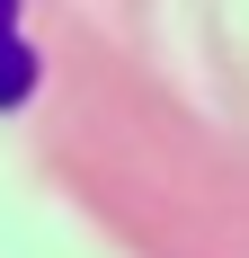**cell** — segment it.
<instances>
[{
  "label": "cell",
  "instance_id": "obj_1",
  "mask_svg": "<svg viewBox=\"0 0 249 258\" xmlns=\"http://www.w3.org/2000/svg\"><path fill=\"white\" fill-rule=\"evenodd\" d=\"M36 98V45L18 36V9H0V116Z\"/></svg>",
  "mask_w": 249,
  "mask_h": 258
}]
</instances>
